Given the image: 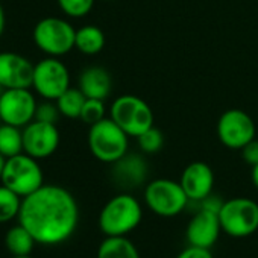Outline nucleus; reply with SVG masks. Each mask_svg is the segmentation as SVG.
Returning a JSON list of instances; mask_svg holds the SVG:
<instances>
[{
	"mask_svg": "<svg viewBox=\"0 0 258 258\" xmlns=\"http://www.w3.org/2000/svg\"><path fill=\"white\" fill-rule=\"evenodd\" d=\"M19 222L46 246L61 244L78 228L79 207L75 196L59 185H43L23 198Z\"/></svg>",
	"mask_w": 258,
	"mask_h": 258,
	"instance_id": "1",
	"label": "nucleus"
},
{
	"mask_svg": "<svg viewBox=\"0 0 258 258\" xmlns=\"http://www.w3.org/2000/svg\"><path fill=\"white\" fill-rule=\"evenodd\" d=\"M143 217L140 202L129 193L111 198L99 214V228L106 237L126 235L134 231Z\"/></svg>",
	"mask_w": 258,
	"mask_h": 258,
	"instance_id": "2",
	"label": "nucleus"
},
{
	"mask_svg": "<svg viewBox=\"0 0 258 258\" xmlns=\"http://www.w3.org/2000/svg\"><path fill=\"white\" fill-rule=\"evenodd\" d=\"M88 148L96 160L106 164H114L127 154L129 136L109 117L90 126Z\"/></svg>",
	"mask_w": 258,
	"mask_h": 258,
	"instance_id": "3",
	"label": "nucleus"
},
{
	"mask_svg": "<svg viewBox=\"0 0 258 258\" xmlns=\"http://www.w3.org/2000/svg\"><path fill=\"white\" fill-rule=\"evenodd\" d=\"M0 182L20 198H26L44 185V175L38 160L22 152L7 158Z\"/></svg>",
	"mask_w": 258,
	"mask_h": 258,
	"instance_id": "4",
	"label": "nucleus"
},
{
	"mask_svg": "<svg viewBox=\"0 0 258 258\" xmlns=\"http://www.w3.org/2000/svg\"><path fill=\"white\" fill-rule=\"evenodd\" d=\"M111 118L129 137H139L154 126V111L139 96L123 94L111 103Z\"/></svg>",
	"mask_w": 258,
	"mask_h": 258,
	"instance_id": "5",
	"label": "nucleus"
},
{
	"mask_svg": "<svg viewBox=\"0 0 258 258\" xmlns=\"http://www.w3.org/2000/svg\"><path fill=\"white\" fill-rule=\"evenodd\" d=\"M32 38L43 53L59 58L75 49L76 29L64 19L46 17L35 25Z\"/></svg>",
	"mask_w": 258,
	"mask_h": 258,
	"instance_id": "6",
	"label": "nucleus"
},
{
	"mask_svg": "<svg viewBox=\"0 0 258 258\" xmlns=\"http://www.w3.org/2000/svg\"><path fill=\"white\" fill-rule=\"evenodd\" d=\"M222 231L231 237L243 238L258 229V204L249 198L223 201L219 211Z\"/></svg>",
	"mask_w": 258,
	"mask_h": 258,
	"instance_id": "7",
	"label": "nucleus"
},
{
	"mask_svg": "<svg viewBox=\"0 0 258 258\" xmlns=\"http://www.w3.org/2000/svg\"><path fill=\"white\" fill-rule=\"evenodd\" d=\"M145 202L152 213L161 217H175L190 204L179 181L167 178L154 179L146 185Z\"/></svg>",
	"mask_w": 258,
	"mask_h": 258,
	"instance_id": "8",
	"label": "nucleus"
},
{
	"mask_svg": "<svg viewBox=\"0 0 258 258\" xmlns=\"http://www.w3.org/2000/svg\"><path fill=\"white\" fill-rule=\"evenodd\" d=\"M256 126L252 117L243 109H228L217 121V137L220 143L234 151H241L249 142L255 139Z\"/></svg>",
	"mask_w": 258,
	"mask_h": 258,
	"instance_id": "9",
	"label": "nucleus"
},
{
	"mask_svg": "<svg viewBox=\"0 0 258 258\" xmlns=\"http://www.w3.org/2000/svg\"><path fill=\"white\" fill-rule=\"evenodd\" d=\"M34 90L47 100H56L70 88V73L66 64L55 56L38 61L34 67Z\"/></svg>",
	"mask_w": 258,
	"mask_h": 258,
	"instance_id": "10",
	"label": "nucleus"
},
{
	"mask_svg": "<svg viewBox=\"0 0 258 258\" xmlns=\"http://www.w3.org/2000/svg\"><path fill=\"white\" fill-rule=\"evenodd\" d=\"M37 99L29 88H8L0 94V120L25 127L35 120Z\"/></svg>",
	"mask_w": 258,
	"mask_h": 258,
	"instance_id": "11",
	"label": "nucleus"
},
{
	"mask_svg": "<svg viewBox=\"0 0 258 258\" xmlns=\"http://www.w3.org/2000/svg\"><path fill=\"white\" fill-rule=\"evenodd\" d=\"M59 131L56 123L32 120L23 127V152L43 160L53 155L59 146Z\"/></svg>",
	"mask_w": 258,
	"mask_h": 258,
	"instance_id": "12",
	"label": "nucleus"
},
{
	"mask_svg": "<svg viewBox=\"0 0 258 258\" xmlns=\"http://www.w3.org/2000/svg\"><path fill=\"white\" fill-rule=\"evenodd\" d=\"M34 67L26 56L16 52L0 53V85L8 88H31L34 81Z\"/></svg>",
	"mask_w": 258,
	"mask_h": 258,
	"instance_id": "13",
	"label": "nucleus"
},
{
	"mask_svg": "<svg viewBox=\"0 0 258 258\" xmlns=\"http://www.w3.org/2000/svg\"><path fill=\"white\" fill-rule=\"evenodd\" d=\"M220 231L222 226L217 213L208 210H198L187 225L185 237L188 244L210 249L217 241Z\"/></svg>",
	"mask_w": 258,
	"mask_h": 258,
	"instance_id": "14",
	"label": "nucleus"
},
{
	"mask_svg": "<svg viewBox=\"0 0 258 258\" xmlns=\"http://www.w3.org/2000/svg\"><path fill=\"white\" fill-rule=\"evenodd\" d=\"M179 184L184 188L190 202H199L213 193V169L204 161H195L182 170Z\"/></svg>",
	"mask_w": 258,
	"mask_h": 258,
	"instance_id": "15",
	"label": "nucleus"
},
{
	"mask_svg": "<svg viewBox=\"0 0 258 258\" xmlns=\"http://www.w3.org/2000/svg\"><path fill=\"white\" fill-rule=\"evenodd\" d=\"M114 179L120 187L134 188L142 185L148 176V164L140 155L126 154L114 163Z\"/></svg>",
	"mask_w": 258,
	"mask_h": 258,
	"instance_id": "16",
	"label": "nucleus"
},
{
	"mask_svg": "<svg viewBox=\"0 0 258 258\" xmlns=\"http://www.w3.org/2000/svg\"><path fill=\"white\" fill-rule=\"evenodd\" d=\"M111 75L103 67H88L79 76V90L85 94L87 99L105 100L111 93Z\"/></svg>",
	"mask_w": 258,
	"mask_h": 258,
	"instance_id": "17",
	"label": "nucleus"
},
{
	"mask_svg": "<svg viewBox=\"0 0 258 258\" xmlns=\"http://www.w3.org/2000/svg\"><path fill=\"white\" fill-rule=\"evenodd\" d=\"M97 258H140L136 244L124 235L106 237L99 249Z\"/></svg>",
	"mask_w": 258,
	"mask_h": 258,
	"instance_id": "18",
	"label": "nucleus"
},
{
	"mask_svg": "<svg viewBox=\"0 0 258 258\" xmlns=\"http://www.w3.org/2000/svg\"><path fill=\"white\" fill-rule=\"evenodd\" d=\"M75 47L84 55H97L105 47V34L94 25L82 26L81 29H76Z\"/></svg>",
	"mask_w": 258,
	"mask_h": 258,
	"instance_id": "19",
	"label": "nucleus"
},
{
	"mask_svg": "<svg viewBox=\"0 0 258 258\" xmlns=\"http://www.w3.org/2000/svg\"><path fill=\"white\" fill-rule=\"evenodd\" d=\"M23 152V129L14 124H0V154L11 158Z\"/></svg>",
	"mask_w": 258,
	"mask_h": 258,
	"instance_id": "20",
	"label": "nucleus"
},
{
	"mask_svg": "<svg viewBox=\"0 0 258 258\" xmlns=\"http://www.w3.org/2000/svg\"><path fill=\"white\" fill-rule=\"evenodd\" d=\"M35 243L32 234L20 223L13 226L5 235V244L13 255H31Z\"/></svg>",
	"mask_w": 258,
	"mask_h": 258,
	"instance_id": "21",
	"label": "nucleus"
},
{
	"mask_svg": "<svg viewBox=\"0 0 258 258\" xmlns=\"http://www.w3.org/2000/svg\"><path fill=\"white\" fill-rule=\"evenodd\" d=\"M85 100H87V97L79 88L70 87L56 99V106H58L61 115H64L67 118H79Z\"/></svg>",
	"mask_w": 258,
	"mask_h": 258,
	"instance_id": "22",
	"label": "nucleus"
},
{
	"mask_svg": "<svg viewBox=\"0 0 258 258\" xmlns=\"http://www.w3.org/2000/svg\"><path fill=\"white\" fill-rule=\"evenodd\" d=\"M22 201L23 198H20L16 191L5 187L4 184L0 185V223L19 217Z\"/></svg>",
	"mask_w": 258,
	"mask_h": 258,
	"instance_id": "23",
	"label": "nucleus"
},
{
	"mask_svg": "<svg viewBox=\"0 0 258 258\" xmlns=\"http://www.w3.org/2000/svg\"><path fill=\"white\" fill-rule=\"evenodd\" d=\"M59 10L72 19H82L90 14L94 0H56Z\"/></svg>",
	"mask_w": 258,
	"mask_h": 258,
	"instance_id": "24",
	"label": "nucleus"
},
{
	"mask_svg": "<svg viewBox=\"0 0 258 258\" xmlns=\"http://www.w3.org/2000/svg\"><path fill=\"white\" fill-rule=\"evenodd\" d=\"M137 142L145 154H157L161 151L164 145V137L160 129L152 126L151 129H148V131H145L142 136L137 137Z\"/></svg>",
	"mask_w": 258,
	"mask_h": 258,
	"instance_id": "25",
	"label": "nucleus"
},
{
	"mask_svg": "<svg viewBox=\"0 0 258 258\" xmlns=\"http://www.w3.org/2000/svg\"><path fill=\"white\" fill-rule=\"evenodd\" d=\"M79 118L84 123H87L88 126H91V124L100 121L102 118H105V103H103V100H100V99H87L84 106H82Z\"/></svg>",
	"mask_w": 258,
	"mask_h": 258,
	"instance_id": "26",
	"label": "nucleus"
},
{
	"mask_svg": "<svg viewBox=\"0 0 258 258\" xmlns=\"http://www.w3.org/2000/svg\"><path fill=\"white\" fill-rule=\"evenodd\" d=\"M59 115H61V112H59L56 105H53L50 102H43V103H38V106H37L35 120H41V121H47V123H56Z\"/></svg>",
	"mask_w": 258,
	"mask_h": 258,
	"instance_id": "27",
	"label": "nucleus"
},
{
	"mask_svg": "<svg viewBox=\"0 0 258 258\" xmlns=\"http://www.w3.org/2000/svg\"><path fill=\"white\" fill-rule=\"evenodd\" d=\"M241 158L252 167L255 164H258V140H252L249 142L241 151Z\"/></svg>",
	"mask_w": 258,
	"mask_h": 258,
	"instance_id": "28",
	"label": "nucleus"
},
{
	"mask_svg": "<svg viewBox=\"0 0 258 258\" xmlns=\"http://www.w3.org/2000/svg\"><path fill=\"white\" fill-rule=\"evenodd\" d=\"M176 258H213V253L207 247H199V246L188 244V247L181 250Z\"/></svg>",
	"mask_w": 258,
	"mask_h": 258,
	"instance_id": "29",
	"label": "nucleus"
},
{
	"mask_svg": "<svg viewBox=\"0 0 258 258\" xmlns=\"http://www.w3.org/2000/svg\"><path fill=\"white\" fill-rule=\"evenodd\" d=\"M195 204L199 205L198 210H208V211H213V213H217V214H219V211H220V208H222V205H223V201L219 199L217 196H214V195L211 193L210 196H207V198H204L202 201L195 202Z\"/></svg>",
	"mask_w": 258,
	"mask_h": 258,
	"instance_id": "30",
	"label": "nucleus"
},
{
	"mask_svg": "<svg viewBox=\"0 0 258 258\" xmlns=\"http://www.w3.org/2000/svg\"><path fill=\"white\" fill-rule=\"evenodd\" d=\"M5 25H7V16H5V10L0 4V37H2L4 31H5Z\"/></svg>",
	"mask_w": 258,
	"mask_h": 258,
	"instance_id": "31",
	"label": "nucleus"
},
{
	"mask_svg": "<svg viewBox=\"0 0 258 258\" xmlns=\"http://www.w3.org/2000/svg\"><path fill=\"white\" fill-rule=\"evenodd\" d=\"M250 179H252V184L255 185V188H258V164L252 166V172H250Z\"/></svg>",
	"mask_w": 258,
	"mask_h": 258,
	"instance_id": "32",
	"label": "nucleus"
},
{
	"mask_svg": "<svg viewBox=\"0 0 258 258\" xmlns=\"http://www.w3.org/2000/svg\"><path fill=\"white\" fill-rule=\"evenodd\" d=\"M5 161H7V158L0 154V178H2V172H4V167H5Z\"/></svg>",
	"mask_w": 258,
	"mask_h": 258,
	"instance_id": "33",
	"label": "nucleus"
},
{
	"mask_svg": "<svg viewBox=\"0 0 258 258\" xmlns=\"http://www.w3.org/2000/svg\"><path fill=\"white\" fill-rule=\"evenodd\" d=\"M13 258H32L31 255H13Z\"/></svg>",
	"mask_w": 258,
	"mask_h": 258,
	"instance_id": "34",
	"label": "nucleus"
}]
</instances>
